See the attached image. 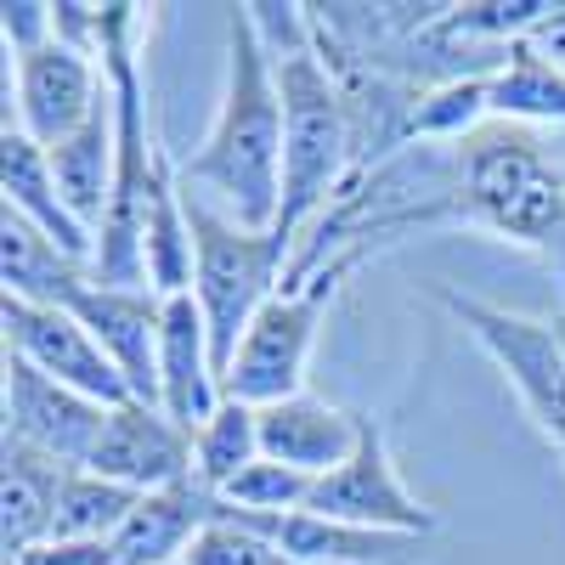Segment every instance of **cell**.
<instances>
[{
	"label": "cell",
	"mask_w": 565,
	"mask_h": 565,
	"mask_svg": "<svg viewBox=\"0 0 565 565\" xmlns=\"http://www.w3.org/2000/svg\"><path fill=\"white\" fill-rule=\"evenodd\" d=\"M458 210L509 244L565 260V175L543 153L537 130L487 119L458 141Z\"/></svg>",
	"instance_id": "3"
},
{
	"label": "cell",
	"mask_w": 565,
	"mask_h": 565,
	"mask_svg": "<svg viewBox=\"0 0 565 565\" xmlns=\"http://www.w3.org/2000/svg\"><path fill=\"white\" fill-rule=\"evenodd\" d=\"M68 476L74 469L57 463L52 452L7 436V487H0V537H7V554H23L57 532V498Z\"/></svg>",
	"instance_id": "18"
},
{
	"label": "cell",
	"mask_w": 565,
	"mask_h": 565,
	"mask_svg": "<svg viewBox=\"0 0 565 565\" xmlns=\"http://www.w3.org/2000/svg\"><path fill=\"white\" fill-rule=\"evenodd\" d=\"M215 498L226 509H238V514H295L311 498V476H300V469H289V463L260 458V463L244 469V476H232Z\"/></svg>",
	"instance_id": "26"
},
{
	"label": "cell",
	"mask_w": 565,
	"mask_h": 565,
	"mask_svg": "<svg viewBox=\"0 0 565 565\" xmlns=\"http://www.w3.org/2000/svg\"><path fill=\"white\" fill-rule=\"evenodd\" d=\"M221 514V498L193 476V481H175L159 492H141L130 521L114 537V559L119 565H181L193 537Z\"/></svg>",
	"instance_id": "17"
},
{
	"label": "cell",
	"mask_w": 565,
	"mask_h": 565,
	"mask_svg": "<svg viewBox=\"0 0 565 565\" xmlns=\"http://www.w3.org/2000/svg\"><path fill=\"white\" fill-rule=\"evenodd\" d=\"M255 532H266L277 543V554L289 565H413L424 537H402V532H367V526H345V521H322V514H244Z\"/></svg>",
	"instance_id": "15"
},
{
	"label": "cell",
	"mask_w": 565,
	"mask_h": 565,
	"mask_svg": "<svg viewBox=\"0 0 565 565\" xmlns=\"http://www.w3.org/2000/svg\"><path fill=\"white\" fill-rule=\"evenodd\" d=\"M141 492L119 487V481H103L90 469H74L63 481V498H57V532L52 537H85V543H114L119 526L130 521Z\"/></svg>",
	"instance_id": "24"
},
{
	"label": "cell",
	"mask_w": 565,
	"mask_h": 565,
	"mask_svg": "<svg viewBox=\"0 0 565 565\" xmlns=\"http://www.w3.org/2000/svg\"><path fill=\"white\" fill-rule=\"evenodd\" d=\"M521 45H526V52H537L548 68H559V74H565V0H554V7L543 12V23H537Z\"/></svg>",
	"instance_id": "30"
},
{
	"label": "cell",
	"mask_w": 565,
	"mask_h": 565,
	"mask_svg": "<svg viewBox=\"0 0 565 565\" xmlns=\"http://www.w3.org/2000/svg\"><path fill=\"white\" fill-rule=\"evenodd\" d=\"M159 407L181 424H199L221 407V367H215V345H210V322L199 295H164V334H159Z\"/></svg>",
	"instance_id": "13"
},
{
	"label": "cell",
	"mask_w": 565,
	"mask_h": 565,
	"mask_svg": "<svg viewBox=\"0 0 565 565\" xmlns=\"http://www.w3.org/2000/svg\"><path fill=\"white\" fill-rule=\"evenodd\" d=\"M141 271H148L153 295H186L199 271L193 249V221H186V186L175 175V159L164 153L153 199H148V226H141Z\"/></svg>",
	"instance_id": "20"
},
{
	"label": "cell",
	"mask_w": 565,
	"mask_h": 565,
	"mask_svg": "<svg viewBox=\"0 0 565 565\" xmlns=\"http://www.w3.org/2000/svg\"><path fill=\"white\" fill-rule=\"evenodd\" d=\"M108 97L103 57L79 52L68 40H45L34 52L12 57V85H7V125H18L45 153L68 141Z\"/></svg>",
	"instance_id": "8"
},
{
	"label": "cell",
	"mask_w": 565,
	"mask_h": 565,
	"mask_svg": "<svg viewBox=\"0 0 565 565\" xmlns=\"http://www.w3.org/2000/svg\"><path fill=\"white\" fill-rule=\"evenodd\" d=\"M362 441V413L340 407V402H322L311 391L289 396V402H271L260 407V452L271 463H289L300 476H328L340 469Z\"/></svg>",
	"instance_id": "14"
},
{
	"label": "cell",
	"mask_w": 565,
	"mask_h": 565,
	"mask_svg": "<svg viewBox=\"0 0 565 565\" xmlns=\"http://www.w3.org/2000/svg\"><path fill=\"white\" fill-rule=\"evenodd\" d=\"M306 514H322V521H345V526H367V532H402V537H430L441 526V514L413 498L402 469L391 458V436L380 418L362 413V441L356 452L328 469V476L311 481Z\"/></svg>",
	"instance_id": "7"
},
{
	"label": "cell",
	"mask_w": 565,
	"mask_h": 565,
	"mask_svg": "<svg viewBox=\"0 0 565 565\" xmlns=\"http://www.w3.org/2000/svg\"><path fill=\"white\" fill-rule=\"evenodd\" d=\"M85 469L103 481L130 487V492H159L175 481H193V430H181L164 407L119 402V407H108V424H103L97 447H90Z\"/></svg>",
	"instance_id": "11"
},
{
	"label": "cell",
	"mask_w": 565,
	"mask_h": 565,
	"mask_svg": "<svg viewBox=\"0 0 565 565\" xmlns=\"http://www.w3.org/2000/svg\"><path fill=\"white\" fill-rule=\"evenodd\" d=\"M441 306L463 322V334L476 340L498 373L509 380V391L521 396L526 418L565 452V311L559 317H526L476 295H441Z\"/></svg>",
	"instance_id": "5"
},
{
	"label": "cell",
	"mask_w": 565,
	"mask_h": 565,
	"mask_svg": "<svg viewBox=\"0 0 565 565\" xmlns=\"http://www.w3.org/2000/svg\"><path fill=\"white\" fill-rule=\"evenodd\" d=\"M487 108L503 125H559L565 130V74L548 68L526 45H509L503 63L487 74Z\"/></svg>",
	"instance_id": "22"
},
{
	"label": "cell",
	"mask_w": 565,
	"mask_h": 565,
	"mask_svg": "<svg viewBox=\"0 0 565 565\" xmlns=\"http://www.w3.org/2000/svg\"><path fill=\"white\" fill-rule=\"evenodd\" d=\"M90 340L103 345V356L119 367V380L130 391V402L159 407V334H164V295L153 289H114V282H79L63 300Z\"/></svg>",
	"instance_id": "10"
},
{
	"label": "cell",
	"mask_w": 565,
	"mask_h": 565,
	"mask_svg": "<svg viewBox=\"0 0 565 565\" xmlns=\"http://www.w3.org/2000/svg\"><path fill=\"white\" fill-rule=\"evenodd\" d=\"M260 407L221 396V407L193 430V476L221 492L232 476H244L249 463H260Z\"/></svg>",
	"instance_id": "23"
},
{
	"label": "cell",
	"mask_w": 565,
	"mask_h": 565,
	"mask_svg": "<svg viewBox=\"0 0 565 565\" xmlns=\"http://www.w3.org/2000/svg\"><path fill=\"white\" fill-rule=\"evenodd\" d=\"M114 148H119V130H114V97H103V108L90 114L68 141H57L52 153V175H57V193L63 204L90 226V238H97V226L108 215V193H114Z\"/></svg>",
	"instance_id": "19"
},
{
	"label": "cell",
	"mask_w": 565,
	"mask_h": 565,
	"mask_svg": "<svg viewBox=\"0 0 565 565\" xmlns=\"http://www.w3.org/2000/svg\"><path fill=\"white\" fill-rule=\"evenodd\" d=\"M186 221H193V249H199L193 295H199L204 322H210L215 367L226 373V362L238 351L244 328L255 322V311L282 289V271H289L295 244L277 238V232H255L244 221H232L204 193H186Z\"/></svg>",
	"instance_id": "4"
},
{
	"label": "cell",
	"mask_w": 565,
	"mask_h": 565,
	"mask_svg": "<svg viewBox=\"0 0 565 565\" xmlns=\"http://www.w3.org/2000/svg\"><path fill=\"white\" fill-rule=\"evenodd\" d=\"M0 334H7V356L40 367L45 380H57L103 407L130 402L119 367L103 356V345L90 340V328L68 306H34V300L0 295Z\"/></svg>",
	"instance_id": "9"
},
{
	"label": "cell",
	"mask_w": 565,
	"mask_h": 565,
	"mask_svg": "<svg viewBox=\"0 0 565 565\" xmlns=\"http://www.w3.org/2000/svg\"><path fill=\"white\" fill-rule=\"evenodd\" d=\"M487 119H492V108H487V74L441 79L430 90H418L402 141H463V136H476Z\"/></svg>",
	"instance_id": "25"
},
{
	"label": "cell",
	"mask_w": 565,
	"mask_h": 565,
	"mask_svg": "<svg viewBox=\"0 0 565 565\" xmlns=\"http://www.w3.org/2000/svg\"><path fill=\"white\" fill-rule=\"evenodd\" d=\"M0 34H7V57H23L57 34V7H45V0H7L0 7Z\"/></svg>",
	"instance_id": "28"
},
{
	"label": "cell",
	"mask_w": 565,
	"mask_h": 565,
	"mask_svg": "<svg viewBox=\"0 0 565 565\" xmlns=\"http://www.w3.org/2000/svg\"><path fill=\"white\" fill-rule=\"evenodd\" d=\"M0 282L12 300L34 306H63L79 282H90V266L63 255L45 232H34L18 215H0Z\"/></svg>",
	"instance_id": "21"
},
{
	"label": "cell",
	"mask_w": 565,
	"mask_h": 565,
	"mask_svg": "<svg viewBox=\"0 0 565 565\" xmlns=\"http://www.w3.org/2000/svg\"><path fill=\"white\" fill-rule=\"evenodd\" d=\"M103 424H108L103 402H90V396H79L57 380H45L40 367L7 356V436L52 452L68 469H85Z\"/></svg>",
	"instance_id": "12"
},
{
	"label": "cell",
	"mask_w": 565,
	"mask_h": 565,
	"mask_svg": "<svg viewBox=\"0 0 565 565\" xmlns=\"http://www.w3.org/2000/svg\"><path fill=\"white\" fill-rule=\"evenodd\" d=\"M334 277H340V266H328V271L306 277L300 289H277L255 311V322L244 328L238 351H232V362L221 373V396L271 407V402H289L306 391V367L317 351L322 311L334 300Z\"/></svg>",
	"instance_id": "6"
},
{
	"label": "cell",
	"mask_w": 565,
	"mask_h": 565,
	"mask_svg": "<svg viewBox=\"0 0 565 565\" xmlns=\"http://www.w3.org/2000/svg\"><path fill=\"white\" fill-rule=\"evenodd\" d=\"M181 565H289V559H282L277 543L266 532H255L238 509L221 503V514L193 537V548H186Z\"/></svg>",
	"instance_id": "27"
},
{
	"label": "cell",
	"mask_w": 565,
	"mask_h": 565,
	"mask_svg": "<svg viewBox=\"0 0 565 565\" xmlns=\"http://www.w3.org/2000/svg\"><path fill=\"white\" fill-rule=\"evenodd\" d=\"M0 186H7V215L29 221V226L45 232V238H52L63 255H74V260L90 266V255H97V238H90V226L63 204L45 148H40V141H29L18 125L0 130Z\"/></svg>",
	"instance_id": "16"
},
{
	"label": "cell",
	"mask_w": 565,
	"mask_h": 565,
	"mask_svg": "<svg viewBox=\"0 0 565 565\" xmlns=\"http://www.w3.org/2000/svg\"><path fill=\"white\" fill-rule=\"evenodd\" d=\"M186 193L255 232L277 226L282 210V90L255 34L249 7H226V85L204 141L175 164Z\"/></svg>",
	"instance_id": "2"
},
{
	"label": "cell",
	"mask_w": 565,
	"mask_h": 565,
	"mask_svg": "<svg viewBox=\"0 0 565 565\" xmlns=\"http://www.w3.org/2000/svg\"><path fill=\"white\" fill-rule=\"evenodd\" d=\"M7 565H119L114 543H85V537H45L23 554H7Z\"/></svg>",
	"instance_id": "29"
},
{
	"label": "cell",
	"mask_w": 565,
	"mask_h": 565,
	"mask_svg": "<svg viewBox=\"0 0 565 565\" xmlns=\"http://www.w3.org/2000/svg\"><path fill=\"white\" fill-rule=\"evenodd\" d=\"M255 34L271 57L277 90H282V210H277V238H300L322 215V204L345 186L356 164V119L345 103L340 74L328 68L311 12L306 7H249Z\"/></svg>",
	"instance_id": "1"
}]
</instances>
